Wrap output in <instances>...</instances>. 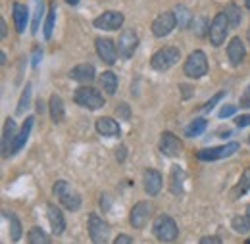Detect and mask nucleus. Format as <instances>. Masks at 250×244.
Returning a JSON list of instances; mask_svg holds the SVG:
<instances>
[{
    "label": "nucleus",
    "instance_id": "72a5a7b5",
    "mask_svg": "<svg viewBox=\"0 0 250 244\" xmlns=\"http://www.w3.org/2000/svg\"><path fill=\"white\" fill-rule=\"evenodd\" d=\"M175 18H177L179 27H183V29L192 21V16H190V12H188L185 6H177V8H175Z\"/></svg>",
    "mask_w": 250,
    "mask_h": 244
},
{
    "label": "nucleus",
    "instance_id": "c85d7f7f",
    "mask_svg": "<svg viewBox=\"0 0 250 244\" xmlns=\"http://www.w3.org/2000/svg\"><path fill=\"white\" fill-rule=\"evenodd\" d=\"M27 243L29 244H50V237L41 229V227H31L27 233Z\"/></svg>",
    "mask_w": 250,
    "mask_h": 244
},
{
    "label": "nucleus",
    "instance_id": "c9c22d12",
    "mask_svg": "<svg viewBox=\"0 0 250 244\" xmlns=\"http://www.w3.org/2000/svg\"><path fill=\"white\" fill-rule=\"evenodd\" d=\"M42 12H44V6L41 2V4H37V12H35V20H33V29H31L33 35H37V31H39L41 20H42Z\"/></svg>",
    "mask_w": 250,
    "mask_h": 244
},
{
    "label": "nucleus",
    "instance_id": "603ef678",
    "mask_svg": "<svg viewBox=\"0 0 250 244\" xmlns=\"http://www.w3.org/2000/svg\"><path fill=\"white\" fill-rule=\"evenodd\" d=\"M247 214L250 215V204H249V208H247Z\"/></svg>",
    "mask_w": 250,
    "mask_h": 244
},
{
    "label": "nucleus",
    "instance_id": "e433bc0d",
    "mask_svg": "<svg viewBox=\"0 0 250 244\" xmlns=\"http://www.w3.org/2000/svg\"><path fill=\"white\" fill-rule=\"evenodd\" d=\"M223 96H225V91H219L218 94H214V96H212V98H210V100L204 104V112H212V110H214V106L218 104Z\"/></svg>",
    "mask_w": 250,
    "mask_h": 244
},
{
    "label": "nucleus",
    "instance_id": "cd10ccee",
    "mask_svg": "<svg viewBox=\"0 0 250 244\" xmlns=\"http://www.w3.org/2000/svg\"><path fill=\"white\" fill-rule=\"evenodd\" d=\"M4 215H6L8 221H10V241H12V243H18V241L21 239V233H23L18 215L14 214V212H4Z\"/></svg>",
    "mask_w": 250,
    "mask_h": 244
},
{
    "label": "nucleus",
    "instance_id": "ea45409f",
    "mask_svg": "<svg viewBox=\"0 0 250 244\" xmlns=\"http://www.w3.org/2000/svg\"><path fill=\"white\" fill-rule=\"evenodd\" d=\"M235 123H237V127H249L250 125V114H245V116H239L237 120H235Z\"/></svg>",
    "mask_w": 250,
    "mask_h": 244
},
{
    "label": "nucleus",
    "instance_id": "4c0bfd02",
    "mask_svg": "<svg viewBox=\"0 0 250 244\" xmlns=\"http://www.w3.org/2000/svg\"><path fill=\"white\" fill-rule=\"evenodd\" d=\"M235 112H237V106L227 104V106H223V108L219 110V118H221V120H223V118H231V116H235Z\"/></svg>",
    "mask_w": 250,
    "mask_h": 244
},
{
    "label": "nucleus",
    "instance_id": "a211bd4d",
    "mask_svg": "<svg viewBox=\"0 0 250 244\" xmlns=\"http://www.w3.org/2000/svg\"><path fill=\"white\" fill-rule=\"evenodd\" d=\"M143 183H145V192L148 196H156L158 192L162 190V183H164L162 173L156 171V169H146L143 173Z\"/></svg>",
    "mask_w": 250,
    "mask_h": 244
},
{
    "label": "nucleus",
    "instance_id": "5701e85b",
    "mask_svg": "<svg viewBox=\"0 0 250 244\" xmlns=\"http://www.w3.org/2000/svg\"><path fill=\"white\" fill-rule=\"evenodd\" d=\"M183 183H185V171L179 165H173L171 173H169V190L175 196H179L183 192Z\"/></svg>",
    "mask_w": 250,
    "mask_h": 244
},
{
    "label": "nucleus",
    "instance_id": "f03ea898",
    "mask_svg": "<svg viewBox=\"0 0 250 244\" xmlns=\"http://www.w3.org/2000/svg\"><path fill=\"white\" fill-rule=\"evenodd\" d=\"M152 233L160 243H173L179 235V229H177V223L171 215L160 214L152 223Z\"/></svg>",
    "mask_w": 250,
    "mask_h": 244
},
{
    "label": "nucleus",
    "instance_id": "f8f14e48",
    "mask_svg": "<svg viewBox=\"0 0 250 244\" xmlns=\"http://www.w3.org/2000/svg\"><path fill=\"white\" fill-rule=\"evenodd\" d=\"M175 25H177L175 12H164L152 21V35L158 37V39H164V37H167L171 31L175 29Z\"/></svg>",
    "mask_w": 250,
    "mask_h": 244
},
{
    "label": "nucleus",
    "instance_id": "aec40b11",
    "mask_svg": "<svg viewBox=\"0 0 250 244\" xmlns=\"http://www.w3.org/2000/svg\"><path fill=\"white\" fill-rule=\"evenodd\" d=\"M12 14H14V25H16V31L21 35L25 27H27V20H29V10L25 4L21 2H14L12 4Z\"/></svg>",
    "mask_w": 250,
    "mask_h": 244
},
{
    "label": "nucleus",
    "instance_id": "7ed1b4c3",
    "mask_svg": "<svg viewBox=\"0 0 250 244\" xmlns=\"http://www.w3.org/2000/svg\"><path fill=\"white\" fill-rule=\"evenodd\" d=\"M181 60V50L177 46H164L156 50L150 58V65L156 71H167L169 67H173L177 61Z\"/></svg>",
    "mask_w": 250,
    "mask_h": 244
},
{
    "label": "nucleus",
    "instance_id": "f3484780",
    "mask_svg": "<svg viewBox=\"0 0 250 244\" xmlns=\"http://www.w3.org/2000/svg\"><path fill=\"white\" fill-rule=\"evenodd\" d=\"M69 77L77 83H83V85H91L96 77V71H94L93 63H79L75 65L71 71H69Z\"/></svg>",
    "mask_w": 250,
    "mask_h": 244
},
{
    "label": "nucleus",
    "instance_id": "39448f33",
    "mask_svg": "<svg viewBox=\"0 0 250 244\" xmlns=\"http://www.w3.org/2000/svg\"><path fill=\"white\" fill-rule=\"evenodd\" d=\"M183 73L188 79H200L208 73V58L202 50H194L188 54V58L185 60L183 65Z\"/></svg>",
    "mask_w": 250,
    "mask_h": 244
},
{
    "label": "nucleus",
    "instance_id": "5fc2aeb1",
    "mask_svg": "<svg viewBox=\"0 0 250 244\" xmlns=\"http://www.w3.org/2000/svg\"><path fill=\"white\" fill-rule=\"evenodd\" d=\"M249 142H250V137H249Z\"/></svg>",
    "mask_w": 250,
    "mask_h": 244
},
{
    "label": "nucleus",
    "instance_id": "0eeeda50",
    "mask_svg": "<svg viewBox=\"0 0 250 244\" xmlns=\"http://www.w3.org/2000/svg\"><path fill=\"white\" fill-rule=\"evenodd\" d=\"M229 33V21H227V16L225 12H219L216 14V18L212 20L210 27H208V37H210V42L214 46H221L225 42V37Z\"/></svg>",
    "mask_w": 250,
    "mask_h": 244
},
{
    "label": "nucleus",
    "instance_id": "473e14b6",
    "mask_svg": "<svg viewBox=\"0 0 250 244\" xmlns=\"http://www.w3.org/2000/svg\"><path fill=\"white\" fill-rule=\"evenodd\" d=\"M29 102H31V83H27L21 92V98L18 102V114H25V110L29 108Z\"/></svg>",
    "mask_w": 250,
    "mask_h": 244
},
{
    "label": "nucleus",
    "instance_id": "9d476101",
    "mask_svg": "<svg viewBox=\"0 0 250 244\" xmlns=\"http://www.w3.org/2000/svg\"><path fill=\"white\" fill-rule=\"evenodd\" d=\"M94 46H96V54L100 56V60L106 61L108 65H114L118 60V44L108 39V37H96L94 39Z\"/></svg>",
    "mask_w": 250,
    "mask_h": 244
},
{
    "label": "nucleus",
    "instance_id": "4be33fe9",
    "mask_svg": "<svg viewBox=\"0 0 250 244\" xmlns=\"http://www.w3.org/2000/svg\"><path fill=\"white\" fill-rule=\"evenodd\" d=\"M33 122H35L33 116L25 118V122H23L21 129H20V133H18V139H16V142H14V146H12V154H18L23 146H25V142H27V139H29V135H31Z\"/></svg>",
    "mask_w": 250,
    "mask_h": 244
},
{
    "label": "nucleus",
    "instance_id": "9b49d317",
    "mask_svg": "<svg viewBox=\"0 0 250 244\" xmlns=\"http://www.w3.org/2000/svg\"><path fill=\"white\" fill-rule=\"evenodd\" d=\"M125 21V16L122 12H116V10H108L104 12L102 16L94 18L93 25L96 29H102V31H118Z\"/></svg>",
    "mask_w": 250,
    "mask_h": 244
},
{
    "label": "nucleus",
    "instance_id": "f704fd0d",
    "mask_svg": "<svg viewBox=\"0 0 250 244\" xmlns=\"http://www.w3.org/2000/svg\"><path fill=\"white\" fill-rule=\"evenodd\" d=\"M116 116H118L120 120H124V122H129V118H131V110H129V104H125V102H120V104L116 106Z\"/></svg>",
    "mask_w": 250,
    "mask_h": 244
},
{
    "label": "nucleus",
    "instance_id": "49530a36",
    "mask_svg": "<svg viewBox=\"0 0 250 244\" xmlns=\"http://www.w3.org/2000/svg\"><path fill=\"white\" fill-rule=\"evenodd\" d=\"M0 37H2V39H6V35H8V27H6V21H4V20H0Z\"/></svg>",
    "mask_w": 250,
    "mask_h": 244
},
{
    "label": "nucleus",
    "instance_id": "a878e982",
    "mask_svg": "<svg viewBox=\"0 0 250 244\" xmlns=\"http://www.w3.org/2000/svg\"><path fill=\"white\" fill-rule=\"evenodd\" d=\"M100 87H102V91H106V94H116L118 91V75L114 73V71H104L102 75H100Z\"/></svg>",
    "mask_w": 250,
    "mask_h": 244
},
{
    "label": "nucleus",
    "instance_id": "1a4fd4ad",
    "mask_svg": "<svg viewBox=\"0 0 250 244\" xmlns=\"http://www.w3.org/2000/svg\"><path fill=\"white\" fill-rule=\"evenodd\" d=\"M239 150V142H229L223 146H214V148H202L196 152V158L202 162H214V160H223L229 158Z\"/></svg>",
    "mask_w": 250,
    "mask_h": 244
},
{
    "label": "nucleus",
    "instance_id": "b1692460",
    "mask_svg": "<svg viewBox=\"0 0 250 244\" xmlns=\"http://www.w3.org/2000/svg\"><path fill=\"white\" fill-rule=\"evenodd\" d=\"M250 190V167H247L239 179V183L235 184V188L229 192V198L231 200H239L241 196H245L247 192Z\"/></svg>",
    "mask_w": 250,
    "mask_h": 244
},
{
    "label": "nucleus",
    "instance_id": "6e6552de",
    "mask_svg": "<svg viewBox=\"0 0 250 244\" xmlns=\"http://www.w3.org/2000/svg\"><path fill=\"white\" fill-rule=\"evenodd\" d=\"M152 215V204L150 202H137L129 212V223L133 229H145L148 219Z\"/></svg>",
    "mask_w": 250,
    "mask_h": 244
},
{
    "label": "nucleus",
    "instance_id": "ddd939ff",
    "mask_svg": "<svg viewBox=\"0 0 250 244\" xmlns=\"http://www.w3.org/2000/svg\"><path fill=\"white\" fill-rule=\"evenodd\" d=\"M118 54L125 58V60H129L133 54H135V50H137V46H139V37H137V33L131 29H125L122 35H120V39H118Z\"/></svg>",
    "mask_w": 250,
    "mask_h": 244
},
{
    "label": "nucleus",
    "instance_id": "c03bdc74",
    "mask_svg": "<svg viewBox=\"0 0 250 244\" xmlns=\"http://www.w3.org/2000/svg\"><path fill=\"white\" fill-rule=\"evenodd\" d=\"M41 58H42V50H41V48H39V46H37V48H35V50H33V67H37V65H39V61H41Z\"/></svg>",
    "mask_w": 250,
    "mask_h": 244
},
{
    "label": "nucleus",
    "instance_id": "2eb2a0df",
    "mask_svg": "<svg viewBox=\"0 0 250 244\" xmlns=\"http://www.w3.org/2000/svg\"><path fill=\"white\" fill-rule=\"evenodd\" d=\"M18 139V125L12 118H8L4 123V131H2V156L6 158L8 154H12V146Z\"/></svg>",
    "mask_w": 250,
    "mask_h": 244
},
{
    "label": "nucleus",
    "instance_id": "dca6fc26",
    "mask_svg": "<svg viewBox=\"0 0 250 244\" xmlns=\"http://www.w3.org/2000/svg\"><path fill=\"white\" fill-rule=\"evenodd\" d=\"M46 215H48V223H50L52 235L60 237L63 231H65V217H63L62 210L56 204H48L46 206Z\"/></svg>",
    "mask_w": 250,
    "mask_h": 244
},
{
    "label": "nucleus",
    "instance_id": "423d86ee",
    "mask_svg": "<svg viewBox=\"0 0 250 244\" xmlns=\"http://www.w3.org/2000/svg\"><path fill=\"white\" fill-rule=\"evenodd\" d=\"M110 223L98 214H89V237L93 244H106L110 241Z\"/></svg>",
    "mask_w": 250,
    "mask_h": 244
},
{
    "label": "nucleus",
    "instance_id": "3c124183",
    "mask_svg": "<svg viewBox=\"0 0 250 244\" xmlns=\"http://www.w3.org/2000/svg\"><path fill=\"white\" fill-rule=\"evenodd\" d=\"M247 39H249V42H250V29H249V33H247Z\"/></svg>",
    "mask_w": 250,
    "mask_h": 244
},
{
    "label": "nucleus",
    "instance_id": "4468645a",
    "mask_svg": "<svg viewBox=\"0 0 250 244\" xmlns=\"http://www.w3.org/2000/svg\"><path fill=\"white\" fill-rule=\"evenodd\" d=\"M158 146H160V152L164 156H167V158H177L183 150V144H181L179 137H175L169 131H164L160 135V144Z\"/></svg>",
    "mask_w": 250,
    "mask_h": 244
},
{
    "label": "nucleus",
    "instance_id": "09e8293b",
    "mask_svg": "<svg viewBox=\"0 0 250 244\" xmlns=\"http://www.w3.org/2000/svg\"><path fill=\"white\" fill-rule=\"evenodd\" d=\"M65 2L71 4V6H77V4H79V0H65Z\"/></svg>",
    "mask_w": 250,
    "mask_h": 244
},
{
    "label": "nucleus",
    "instance_id": "7c9ffc66",
    "mask_svg": "<svg viewBox=\"0 0 250 244\" xmlns=\"http://www.w3.org/2000/svg\"><path fill=\"white\" fill-rule=\"evenodd\" d=\"M56 12H58V8H56V4L52 2V4H50V8H48L46 23H44V39H46V41L52 37V31H54V21H56Z\"/></svg>",
    "mask_w": 250,
    "mask_h": 244
},
{
    "label": "nucleus",
    "instance_id": "6ab92c4d",
    "mask_svg": "<svg viewBox=\"0 0 250 244\" xmlns=\"http://www.w3.org/2000/svg\"><path fill=\"white\" fill-rule=\"evenodd\" d=\"M247 56V48H245V42L241 41V37H233L227 44V58L233 65H239L241 61L245 60Z\"/></svg>",
    "mask_w": 250,
    "mask_h": 244
},
{
    "label": "nucleus",
    "instance_id": "c756f323",
    "mask_svg": "<svg viewBox=\"0 0 250 244\" xmlns=\"http://www.w3.org/2000/svg\"><path fill=\"white\" fill-rule=\"evenodd\" d=\"M231 227L239 233V235H247L250 233V215H237L231 219Z\"/></svg>",
    "mask_w": 250,
    "mask_h": 244
},
{
    "label": "nucleus",
    "instance_id": "412c9836",
    "mask_svg": "<svg viewBox=\"0 0 250 244\" xmlns=\"http://www.w3.org/2000/svg\"><path fill=\"white\" fill-rule=\"evenodd\" d=\"M94 127L102 137H120V123L114 118H98Z\"/></svg>",
    "mask_w": 250,
    "mask_h": 244
},
{
    "label": "nucleus",
    "instance_id": "58836bf2",
    "mask_svg": "<svg viewBox=\"0 0 250 244\" xmlns=\"http://www.w3.org/2000/svg\"><path fill=\"white\" fill-rule=\"evenodd\" d=\"M239 104H241V108H250V85L243 91L241 98H239Z\"/></svg>",
    "mask_w": 250,
    "mask_h": 244
},
{
    "label": "nucleus",
    "instance_id": "864d4df0",
    "mask_svg": "<svg viewBox=\"0 0 250 244\" xmlns=\"http://www.w3.org/2000/svg\"><path fill=\"white\" fill-rule=\"evenodd\" d=\"M245 244H250V239H247V241H245Z\"/></svg>",
    "mask_w": 250,
    "mask_h": 244
},
{
    "label": "nucleus",
    "instance_id": "37998d69",
    "mask_svg": "<svg viewBox=\"0 0 250 244\" xmlns=\"http://www.w3.org/2000/svg\"><path fill=\"white\" fill-rule=\"evenodd\" d=\"M179 89H181V94H183V98H185V100L190 98V96H192V91H194L190 85H185V83H181V85H179Z\"/></svg>",
    "mask_w": 250,
    "mask_h": 244
},
{
    "label": "nucleus",
    "instance_id": "de8ad7c7",
    "mask_svg": "<svg viewBox=\"0 0 250 244\" xmlns=\"http://www.w3.org/2000/svg\"><path fill=\"white\" fill-rule=\"evenodd\" d=\"M37 112H39V114H42V112H44V102H42L41 98L37 100Z\"/></svg>",
    "mask_w": 250,
    "mask_h": 244
},
{
    "label": "nucleus",
    "instance_id": "79ce46f5",
    "mask_svg": "<svg viewBox=\"0 0 250 244\" xmlns=\"http://www.w3.org/2000/svg\"><path fill=\"white\" fill-rule=\"evenodd\" d=\"M198 244H221V239H219V237H214V235H210V237H202Z\"/></svg>",
    "mask_w": 250,
    "mask_h": 244
},
{
    "label": "nucleus",
    "instance_id": "a19ab883",
    "mask_svg": "<svg viewBox=\"0 0 250 244\" xmlns=\"http://www.w3.org/2000/svg\"><path fill=\"white\" fill-rule=\"evenodd\" d=\"M112 244H133V239H131L129 235H118Z\"/></svg>",
    "mask_w": 250,
    "mask_h": 244
},
{
    "label": "nucleus",
    "instance_id": "a18cd8bd",
    "mask_svg": "<svg viewBox=\"0 0 250 244\" xmlns=\"http://www.w3.org/2000/svg\"><path fill=\"white\" fill-rule=\"evenodd\" d=\"M125 156H127V148H125L124 144L118 146V148H116V158H118V162H124Z\"/></svg>",
    "mask_w": 250,
    "mask_h": 244
},
{
    "label": "nucleus",
    "instance_id": "2f4dec72",
    "mask_svg": "<svg viewBox=\"0 0 250 244\" xmlns=\"http://www.w3.org/2000/svg\"><path fill=\"white\" fill-rule=\"evenodd\" d=\"M206 125H208V122L204 118H198V120L190 122V125L185 129V135L187 137H198V135H202L206 131Z\"/></svg>",
    "mask_w": 250,
    "mask_h": 244
},
{
    "label": "nucleus",
    "instance_id": "20e7f679",
    "mask_svg": "<svg viewBox=\"0 0 250 244\" xmlns=\"http://www.w3.org/2000/svg\"><path fill=\"white\" fill-rule=\"evenodd\" d=\"M73 100H75V104H79L83 108H89V110H98V108H102L106 104L102 92L93 89L91 85H83V87L75 89Z\"/></svg>",
    "mask_w": 250,
    "mask_h": 244
},
{
    "label": "nucleus",
    "instance_id": "8fccbe9b",
    "mask_svg": "<svg viewBox=\"0 0 250 244\" xmlns=\"http://www.w3.org/2000/svg\"><path fill=\"white\" fill-rule=\"evenodd\" d=\"M245 6H247V8H250V0H245Z\"/></svg>",
    "mask_w": 250,
    "mask_h": 244
},
{
    "label": "nucleus",
    "instance_id": "f257e3e1",
    "mask_svg": "<svg viewBox=\"0 0 250 244\" xmlns=\"http://www.w3.org/2000/svg\"><path fill=\"white\" fill-rule=\"evenodd\" d=\"M52 194L60 200V204H62L65 210H69V212H77L79 208H81V194L75 190V188H71L67 181H56L54 186H52Z\"/></svg>",
    "mask_w": 250,
    "mask_h": 244
},
{
    "label": "nucleus",
    "instance_id": "bb28decb",
    "mask_svg": "<svg viewBox=\"0 0 250 244\" xmlns=\"http://www.w3.org/2000/svg\"><path fill=\"white\" fill-rule=\"evenodd\" d=\"M225 16H227V21H229V27H231V29L239 27V25H241V21H243L241 8H239L237 4H233V2H229V4L225 6Z\"/></svg>",
    "mask_w": 250,
    "mask_h": 244
},
{
    "label": "nucleus",
    "instance_id": "393cba45",
    "mask_svg": "<svg viewBox=\"0 0 250 244\" xmlns=\"http://www.w3.org/2000/svg\"><path fill=\"white\" fill-rule=\"evenodd\" d=\"M48 110H50V118L54 123L63 122V100L58 94H52L48 100Z\"/></svg>",
    "mask_w": 250,
    "mask_h": 244
}]
</instances>
